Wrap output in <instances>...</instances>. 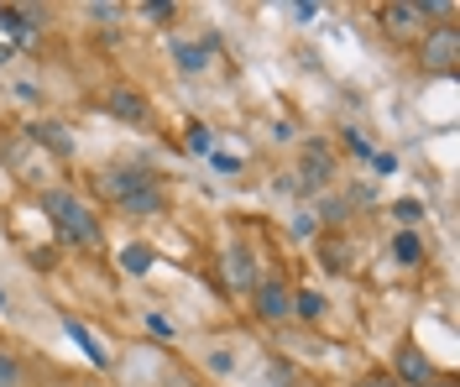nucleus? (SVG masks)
Segmentation results:
<instances>
[{
    "mask_svg": "<svg viewBox=\"0 0 460 387\" xmlns=\"http://www.w3.org/2000/svg\"><path fill=\"white\" fill-rule=\"evenodd\" d=\"M42 209H48V220H53V231L63 246H84V251L100 246V215L74 189H48L42 194Z\"/></svg>",
    "mask_w": 460,
    "mask_h": 387,
    "instance_id": "f257e3e1",
    "label": "nucleus"
},
{
    "mask_svg": "<svg viewBox=\"0 0 460 387\" xmlns=\"http://www.w3.org/2000/svg\"><path fill=\"white\" fill-rule=\"evenodd\" d=\"M456 63H460V27L439 22L419 37V68L424 74H456Z\"/></svg>",
    "mask_w": 460,
    "mask_h": 387,
    "instance_id": "f03ea898",
    "label": "nucleus"
},
{
    "mask_svg": "<svg viewBox=\"0 0 460 387\" xmlns=\"http://www.w3.org/2000/svg\"><path fill=\"white\" fill-rule=\"evenodd\" d=\"M252 309L267 325H283V320H293V288L278 283V277H261L257 288H252Z\"/></svg>",
    "mask_w": 460,
    "mask_h": 387,
    "instance_id": "7ed1b4c3",
    "label": "nucleus"
},
{
    "mask_svg": "<svg viewBox=\"0 0 460 387\" xmlns=\"http://www.w3.org/2000/svg\"><path fill=\"white\" fill-rule=\"evenodd\" d=\"M330 168H335L330 147H324V142H304V152H298V194H309V189H319V183H330Z\"/></svg>",
    "mask_w": 460,
    "mask_h": 387,
    "instance_id": "20e7f679",
    "label": "nucleus"
},
{
    "mask_svg": "<svg viewBox=\"0 0 460 387\" xmlns=\"http://www.w3.org/2000/svg\"><path fill=\"white\" fill-rule=\"evenodd\" d=\"M376 22L387 27V37H398V42H408V37H424V11L419 5H402V0H393V5H382L376 11Z\"/></svg>",
    "mask_w": 460,
    "mask_h": 387,
    "instance_id": "39448f33",
    "label": "nucleus"
},
{
    "mask_svg": "<svg viewBox=\"0 0 460 387\" xmlns=\"http://www.w3.org/2000/svg\"><path fill=\"white\" fill-rule=\"evenodd\" d=\"M226 277H230V288H241V294L257 288V251H252L246 241H235L226 251Z\"/></svg>",
    "mask_w": 460,
    "mask_h": 387,
    "instance_id": "423d86ee",
    "label": "nucleus"
},
{
    "mask_svg": "<svg viewBox=\"0 0 460 387\" xmlns=\"http://www.w3.org/2000/svg\"><path fill=\"white\" fill-rule=\"evenodd\" d=\"M393 366H398V377L408 387H424V383H434V377H439V372H434V361L424 356L413 340H402V346H398V361H393Z\"/></svg>",
    "mask_w": 460,
    "mask_h": 387,
    "instance_id": "0eeeda50",
    "label": "nucleus"
},
{
    "mask_svg": "<svg viewBox=\"0 0 460 387\" xmlns=\"http://www.w3.org/2000/svg\"><path fill=\"white\" fill-rule=\"evenodd\" d=\"M115 205L126 209V215H157V209H163V194H157V189L142 179V183H131V189H126Z\"/></svg>",
    "mask_w": 460,
    "mask_h": 387,
    "instance_id": "6e6552de",
    "label": "nucleus"
},
{
    "mask_svg": "<svg viewBox=\"0 0 460 387\" xmlns=\"http://www.w3.org/2000/svg\"><path fill=\"white\" fill-rule=\"evenodd\" d=\"M209 58H215V42H172V63L183 74H204Z\"/></svg>",
    "mask_w": 460,
    "mask_h": 387,
    "instance_id": "1a4fd4ad",
    "label": "nucleus"
},
{
    "mask_svg": "<svg viewBox=\"0 0 460 387\" xmlns=\"http://www.w3.org/2000/svg\"><path fill=\"white\" fill-rule=\"evenodd\" d=\"M31 136H37L42 147L53 152V157H74V136H68V126H58V120H42V126H31Z\"/></svg>",
    "mask_w": 460,
    "mask_h": 387,
    "instance_id": "9d476101",
    "label": "nucleus"
},
{
    "mask_svg": "<svg viewBox=\"0 0 460 387\" xmlns=\"http://www.w3.org/2000/svg\"><path fill=\"white\" fill-rule=\"evenodd\" d=\"M111 116L131 120V126H146V116H152V110H146V100L137 90H115L111 94Z\"/></svg>",
    "mask_w": 460,
    "mask_h": 387,
    "instance_id": "9b49d317",
    "label": "nucleus"
},
{
    "mask_svg": "<svg viewBox=\"0 0 460 387\" xmlns=\"http://www.w3.org/2000/svg\"><path fill=\"white\" fill-rule=\"evenodd\" d=\"M63 330H68V340H74V346H79V351H84V356L94 361V366H100V372L111 366V356H105V346H100V335H89V330L79 325V320H63Z\"/></svg>",
    "mask_w": 460,
    "mask_h": 387,
    "instance_id": "f8f14e48",
    "label": "nucleus"
},
{
    "mask_svg": "<svg viewBox=\"0 0 460 387\" xmlns=\"http://www.w3.org/2000/svg\"><path fill=\"white\" fill-rule=\"evenodd\" d=\"M393 257H398V262H408V268H413V262L424 257V246H419V236H413V231H398V236H393Z\"/></svg>",
    "mask_w": 460,
    "mask_h": 387,
    "instance_id": "ddd939ff",
    "label": "nucleus"
},
{
    "mask_svg": "<svg viewBox=\"0 0 460 387\" xmlns=\"http://www.w3.org/2000/svg\"><path fill=\"white\" fill-rule=\"evenodd\" d=\"M0 387H27V366L11 351H0Z\"/></svg>",
    "mask_w": 460,
    "mask_h": 387,
    "instance_id": "4468645a",
    "label": "nucleus"
},
{
    "mask_svg": "<svg viewBox=\"0 0 460 387\" xmlns=\"http://www.w3.org/2000/svg\"><path fill=\"white\" fill-rule=\"evenodd\" d=\"M293 314H298V320H319V314H324V298L309 294V288H304V294H293Z\"/></svg>",
    "mask_w": 460,
    "mask_h": 387,
    "instance_id": "2eb2a0df",
    "label": "nucleus"
},
{
    "mask_svg": "<svg viewBox=\"0 0 460 387\" xmlns=\"http://www.w3.org/2000/svg\"><path fill=\"white\" fill-rule=\"evenodd\" d=\"M120 16H126V11L111 5V0H94V5H89V22H100V27H111V22H120Z\"/></svg>",
    "mask_w": 460,
    "mask_h": 387,
    "instance_id": "dca6fc26",
    "label": "nucleus"
},
{
    "mask_svg": "<svg viewBox=\"0 0 460 387\" xmlns=\"http://www.w3.org/2000/svg\"><path fill=\"white\" fill-rule=\"evenodd\" d=\"M120 262H126V272H142L146 262H152V251H146V246H126V257H120Z\"/></svg>",
    "mask_w": 460,
    "mask_h": 387,
    "instance_id": "f3484780",
    "label": "nucleus"
},
{
    "mask_svg": "<svg viewBox=\"0 0 460 387\" xmlns=\"http://www.w3.org/2000/svg\"><path fill=\"white\" fill-rule=\"evenodd\" d=\"M146 330H152V335H163V340H172V325L163 320V314H146Z\"/></svg>",
    "mask_w": 460,
    "mask_h": 387,
    "instance_id": "a211bd4d",
    "label": "nucleus"
},
{
    "mask_svg": "<svg viewBox=\"0 0 460 387\" xmlns=\"http://www.w3.org/2000/svg\"><path fill=\"white\" fill-rule=\"evenodd\" d=\"M146 16H157V22H168V16H178V5H168V0H152V5H146Z\"/></svg>",
    "mask_w": 460,
    "mask_h": 387,
    "instance_id": "6ab92c4d",
    "label": "nucleus"
},
{
    "mask_svg": "<svg viewBox=\"0 0 460 387\" xmlns=\"http://www.w3.org/2000/svg\"><path fill=\"white\" fill-rule=\"evenodd\" d=\"M356 387H398V383H393V377H382V372H367Z\"/></svg>",
    "mask_w": 460,
    "mask_h": 387,
    "instance_id": "aec40b11",
    "label": "nucleus"
},
{
    "mask_svg": "<svg viewBox=\"0 0 460 387\" xmlns=\"http://www.w3.org/2000/svg\"><path fill=\"white\" fill-rule=\"evenodd\" d=\"M398 215H402V220H419V215H424V205H419V199H402Z\"/></svg>",
    "mask_w": 460,
    "mask_h": 387,
    "instance_id": "412c9836",
    "label": "nucleus"
},
{
    "mask_svg": "<svg viewBox=\"0 0 460 387\" xmlns=\"http://www.w3.org/2000/svg\"><path fill=\"white\" fill-rule=\"evenodd\" d=\"M189 142H194V152H209V131H204V126H194V131H189Z\"/></svg>",
    "mask_w": 460,
    "mask_h": 387,
    "instance_id": "4be33fe9",
    "label": "nucleus"
},
{
    "mask_svg": "<svg viewBox=\"0 0 460 387\" xmlns=\"http://www.w3.org/2000/svg\"><path fill=\"white\" fill-rule=\"evenodd\" d=\"M424 387H460L456 377H434V383H424Z\"/></svg>",
    "mask_w": 460,
    "mask_h": 387,
    "instance_id": "5701e85b",
    "label": "nucleus"
},
{
    "mask_svg": "<svg viewBox=\"0 0 460 387\" xmlns=\"http://www.w3.org/2000/svg\"><path fill=\"white\" fill-rule=\"evenodd\" d=\"M0 303H5V294H0Z\"/></svg>",
    "mask_w": 460,
    "mask_h": 387,
    "instance_id": "b1692460",
    "label": "nucleus"
}]
</instances>
